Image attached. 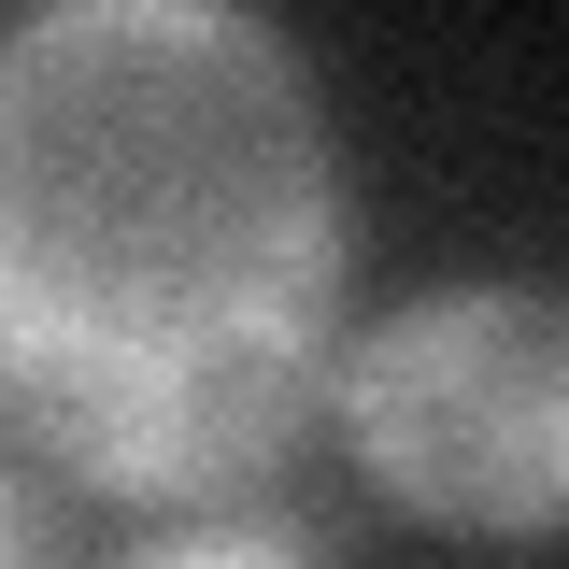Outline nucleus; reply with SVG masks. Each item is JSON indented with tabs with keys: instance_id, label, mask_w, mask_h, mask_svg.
I'll use <instances>...</instances> for the list:
<instances>
[{
	"instance_id": "f257e3e1",
	"label": "nucleus",
	"mask_w": 569,
	"mask_h": 569,
	"mask_svg": "<svg viewBox=\"0 0 569 569\" xmlns=\"http://www.w3.org/2000/svg\"><path fill=\"white\" fill-rule=\"evenodd\" d=\"M356 200L313 71L228 0L0 29V441L200 512L299 456L342 370Z\"/></svg>"
},
{
	"instance_id": "f03ea898",
	"label": "nucleus",
	"mask_w": 569,
	"mask_h": 569,
	"mask_svg": "<svg viewBox=\"0 0 569 569\" xmlns=\"http://www.w3.org/2000/svg\"><path fill=\"white\" fill-rule=\"evenodd\" d=\"M328 427L441 541L569 527V299L556 284H427L342 328Z\"/></svg>"
},
{
	"instance_id": "7ed1b4c3",
	"label": "nucleus",
	"mask_w": 569,
	"mask_h": 569,
	"mask_svg": "<svg viewBox=\"0 0 569 569\" xmlns=\"http://www.w3.org/2000/svg\"><path fill=\"white\" fill-rule=\"evenodd\" d=\"M100 569H313V556H299V527H171V541L100 556Z\"/></svg>"
},
{
	"instance_id": "20e7f679",
	"label": "nucleus",
	"mask_w": 569,
	"mask_h": 569,
	"mask_svg": "<svg viewBox=\"0 0 569 569\" xmlns=\"http://www.w3.org/2000/svg\"><path fill=\"white\" fill-rule=\"evenodd\" d=\"M0 569H43V527H29V498L0 485Z\"/></svg>"
}]
</instances>
